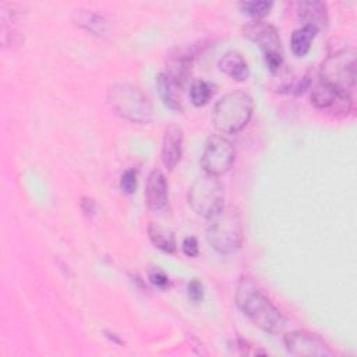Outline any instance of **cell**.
I'll list each match as a JSON object with an SVG mask.
<instances>
[{"mask_svg":"<svg viewBox=\"0 0 357 357\" xmlns=\"http://www.w3.org/2000/svg\"><path fill=\"white\" fill-rule=\"evenodd\" d=\"M95 208H96V205H95V201L93 199H91V198H82V201H81V209L84 211V213L85 215H93L95 213Z\"/></svg>","mask_w":357,"mask_h":357,"instance_id":"d4e9b609","label":"cell"},{"mask_svg":"<svg viewBox=\"0 0 357 357\" xmlns=\"http://www.w3.org/2000/svg\"><path fill=\"white\" fill-rule=\"evenodd\" d=\"M234 298L240 311L259 329L276 335L284 328V317L251 278H240Z\"/></svg>","mask_w":357,"mask_h":357,"instance_id":"6da1fadb","label":"cell"},{"mask_svg":"<svg viewBox=\"0 0 357 357\" xmlns=\"http://www.w3.org/2000/svg\"><path fill=\"white\" fill-rule=\"evenodd\" d=\"M311 103L317 109L326 110L337 117H346L353 107L350 92L336 89L321 81L311 89Z\"/></svg>","mask_w":357,"mask_h":357,"instance_id":"30bf717a","label":"cell"},{"mask_svg":"<svg viewBox=\"0 0 357 357\" xmlns=\"http://www.w3.org/2000/svg\"><path fill=\"white\" fill-rule=\"evenodd\" d=\"M181 248H183V252L187 255V257H191V258H195L199 252V247H198V241L194 236H188L183 240V244H181Z\"/></svg>","mask_w":357,"mask_h":357,"instance_id":"cb8c5ba5","label":"cell"},{"mask_svg":"<svg viewBox=\"0 0 357 357\" xmlns=\"http://www.w3.org/2000/svg\"><path fill=\"white\" fill-rule=\"evenodd\" d=\"M187 293H188V298L194 303V304H198L202 301L204 298V284L198 280V279H192L188 286H187Z\"/></svg>","mask_w":357,"mask_h":357,"instance_id":"603a6c76","label":"cell"},{"mask_svg":"<svg viewBox=\"0 0 357 357\" xmlns=\"http://www.w3.org/2000/svg\"><path fill=\"white\" fill-rule=\"evenodd\" d=\"M187 199L198 216L209 219L225 206V190L218 177L204 173L190 185Z\"/></svg>","mask_w":357,"mask_h":357,"instance_id":"5b68a950","label":"cell"},{"mask_svg":"<svg viewBox=\"0 0 357 357\" xmlns=\"http://www.w3.org/2000/svg\"><path fill=\"white\" fill-rule=\"evenodd\" d=\"M107 103L124 120L146 124L153 119V106L149 98L135 85L117 82L107 91Z\"/></svg>","mask_w":357,"mask_h":357,"instance_id":"277c9868","label":"cell"},{"mask_svg":"<svg viewBox=\"0 0 357 357\" xmlns=\"http://www.w3.org/2000/svg\"><path fill=\"white\" fill-rule=\"evenodd\" d=\"M243 238V219L238 208L233 205L223 206L208 219L206 240L219 254L236 252L241 247Z\"/></svg>","mask_w":357,"mask_h":357,"instance_id":"7a4b0ae2","label":"cell"},{"mask_svg":"<svg viewBox=\"0 0 357 357\" xmlns=\"http://www.w3.org/2000/svg\"><path fill=\"white\" fill-rule=\"evenodd\" d=\"M73 21L79 28L85 29L86 32L98 38H106L110 35V31H112L106 17L92 10H85V8L75 10L73 14Z\"/></svg>","mask_w":357,"mask_h":357,"instance_id":"5bb4252c","label":"cell"},{"mask_svg":"<svg viewBox=\"0 0 357 357\" xmlns=\"http://www.w3.org/2000/svg\"><path fill=\"white\" fill-rule=\"evenodd\" d=\"M317 33H318V31L308 25H303V26L294 29L290 36V49H291L293 54L297 57L305 56L310 52L311 42L314 40Z\"/></svg>","mask_w":357,"mask_h":357,"instance_id":"ac0fdd59","label":"cell"},{"mask_svg":"<svg viewBox=\"0 0 357 357\" xmlns=\"http://www.w3.org/2000/svg\"><path fill=\"white\" fill-rule=\"evenodd\" d=\"M219 70L236 81H245L250 75L248 63L237 50L226 52L219 60Z\"/></svg>","mask_w":357,"mask_h":357,"instance_id":"2e32d148","label":"cell"},{"mask_svg":"<svg viewBox=\"0 0 357 357\" xmlns=\"http://www.w3.org/2000/svg\"><path fill=\"white\" fill-rule=\"evenodd\" d=\"M254 100L245 91L237 89L223 95L213 106L212 124L220 134H236L250 121Z\"/></svg>","mask_w":357,"mask_h":357,"instance_id":"3957f363","label":"cell"},{"mask_svg":"<svg viewBox=\"0 0 357 357\" xmlns=\"http://www.w3.org/2000/svg\"><path fill=\"white\" fill-rule=\"evenodd\" d=\"M284 347L289 354L297 357H332L333 350L317 333L297 329L284 335Z\"/></svg>","mask_w":357,"mask_h":357,"instance_id":"9c48e42d","label":"cell"},{"mask_svg":"<svg viewBox=\"0 0 357 357\" xmlns=\"http://www.w3.org/2000/svg\"><path fill=\"white\" fill-rule=\"evenodd\" d=\"M148 236L156 248H159L167 254L176 252L177 243H176V236L172 229L152 222L148 226Z\"/></svg>","mask_w":357,"mask_h":357,"instance_id":"e0dca14e","label":"cell"},{"mask_svg":"<svg viewBox=\"0 0 357 357\" xmlns=\"http://www.w3.org/2000/svg\"><path fill=\"white\" fill-rule=\"evenodd\" d=\"M181 149H183V130L177 124H169L163 132L162 151H160L162 162L169 170L174 169L180 162Z\"/></svg>","mask_w":357,"mask_h":357,"instance_id":"7c38bea8","label":"cell"},{"mask_svg":"<svg viewBox=\"0 0 357 357\" xmlns=\"http://www.w3.org/2000/svg\"><path fill=\"white\" fill-rule=\"evenodd\" d=\"M156 89L162 102L172 110L181 112L183 110V85L174 79L170 74L160 73L156 78Z\"/></svg>","mask_w":357,"mask_h":357,"instance_id":"9a60e30c","label":"cell"},{"mask_svg":"<svg viewBox=\"0 0 357 357\" xmlns=\"http://www.w3.org/2000/svg\"><path fill=\"white\" fill-rule=\"evenodd\" d=\"M319 81L350 92L356 84V50L344 47L326 56L319 68Z\"/></svg>","mask_w":357,"mask_h":357,"instance_id":"8992f818","label":"cell"},{"mask_svg":"<svg viewBox=\"0 0 357 357\" xmlns=\"http://www.w3.org/2000/svg\"><path fill=\"white\" fill-rule=\"evenodd\" d=\"M234 146L222 134L211 135L201 155V166L204 173L219 177L225 174L234 162Z\"/></svg>","mask_w":357,"mask_h":357,"instance_id":"ba28073f","label":"cell"},{"mask_svg":"<svg viewBox=\"0 0 357 357\" xmlns=\"http://www.w3.org/2000/svg\"><path fill=\"white\" fill-rule=\"evenodd\" d=\"M212 96V85L206 81L197 79L190 86V99L194 106H204Z\"/></svg>","mask_w":357,"mask_h":357,"instance_id":"d6986e66","label":"cell"},{"mask_svg":"<svg viewBox=\"0 0 357 357\" xmlns=\"http://www.w3.org/2000/svg\"><path fill=\"white\" fill-rule=\"evenodd\" d=\"M148 278H149V282L156 286L158 289H167L170 286V280H169V276L166 275V272L163 269H160L159 266H152L149 271H148Z\"/></svg>","mask_w":357,"mask_h":357,"instance_id":"44dd1931","label":"cell"},{"mask_svg":"<svg viewBox=\"0 0 357 357\" xmlns=\"http://www.w3.org/2000/svg\"><path fill=\"white\" fill-rule=\"evenodd\" d=\"M145 202L153 212H160L167 206L169 185L165 174L159 169H153L146 178Z\"/></svg>","mask_w":357,"mask_h":357,"instance_id":"8fae6325","label":"cell"},{"mask_svg":"<svg viewBox=\"0 0 357 357\" xmlns=\"http://www.w3.org/2000/svg\"><path fill=\"white\" fill-rule=\"evenodd\" d=\"M297 17L303 21V25L324 29L328 25V8L324 1H297L293 4Z\"/></svg>","mask_w":357,"mask_h":357,"instance_id":"4fadbf2b","label":"cell"},{"mask_svg":"<svg viewBox=\"0 0 357 357\" xmlns=\"http://www.w3.org/2000/svg\"><path fill=\"white\" fill-rule=\"evenodd\" d=\"M273 3L266 0H250V1H241L240 8L243 13L254 17V20H262L272 8Z\"/></svg>","mask_w":357,"mask_h":357,"instance_id":"ffe728a7","label":"cell"},{"mask_svg":"<svg viewBox=\"0 0 357 357\" xmlns=\"http://www.w3.org/2000/svg\"><path fill=\"white\" fill-rule=\"evenodd\" d=\"M243 35L259 46L269 71L278 73L283 64V47L278 29L264 20H251L244 25Z\"/></svg>","mask_w":357,"mask_h":357,"instance_id":"52a82bcc","label":"cell"},{"mask_svg":"<svg viewBox=\"0 0 357 357\" xmlns=\"http://www.w3.org/2000/svg\"><path fill=\"white\" fill-rule=\"evenodd\" d=\"M120 187L126 194H134L137 190V172L134 169H127L121 174Z\"/></svg>","mask_w":357,"mask_h":357,"instance_id":"7402d4cb","label":"cell"}]
</instances>
